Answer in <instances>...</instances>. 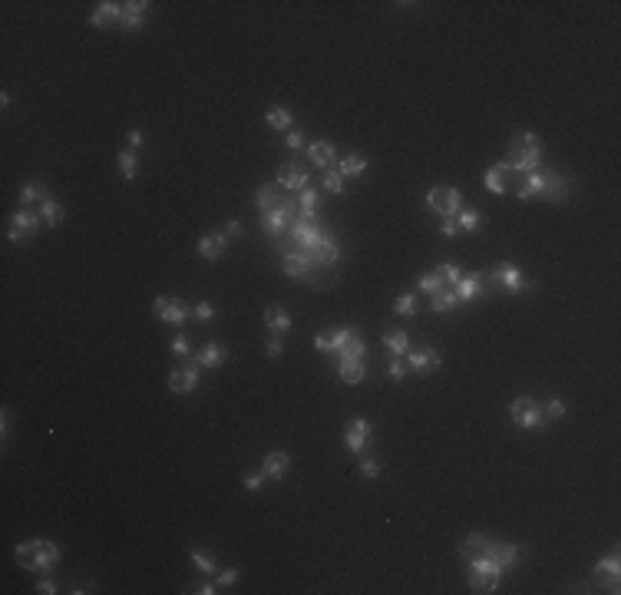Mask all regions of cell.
<instances>
[{
  "mask_svg": "<svg viewBox=\"0 0 621 595\" xmlns=\"http://www.w3.org/2000/svg\"><path fill=\"white\" fill-rule=\"evenodd\" d=\"M503 172H522V176H532L539 172V165H542V142L535 133H516L512 142H509V152L503 163H496Z\"/></svg>",
  "mask_w": 621,
  "mask_h": 595,
  "instance_id": "6da1fadb",
  "label": "cell"
},
{
  "mask_svg": "<svg viewBox=\"0 0 621 595\" xmlns=\"http://www.w3.org/2000/svg\"><path fill=\"white\" fill-rule=\"evenodd\" d=\"M459 552L469 556V552H486V556H493L503 569H516L519 566V559L526 556V549L516 543H493L489 536H482V532H469L463 545H459Z\"/></svg>",
  "mask_w": 621,
  "mask_h": 595,
  "instance_id": "7a4b0ae2",
  "label": "cell"
},
{
  "mask_svg": "<svg viewBox=\"0 0 621 595\" xmlns=\"http://www.w3.org/2000/svg\"><path fill=\"white\" fill-rule=\"evenodd\" d=\"M13 556H17V562H20V569L47 575V572L60 562V545L50 543V539H30V543L17 545Z\"/></svg>",
  "mask_w": 621,
  "mask_h": 595,
  "instance_id": "3957f363",
  "label": "cell"
},
{
  "mask_svg": "<svg viewBox=\"0 0 621 595\" xmlns=\"http://www.w3.org/2000/svg\"><path fill=\"white\" fill-rule=\"evenodd\" d=\"M466 562H469L466 579L476 592H496V589H499V579H503L506 569H503L493 556H486V552H469Z\"/></svg>",
  "mask_w": 621,
  "mask_h": 595,
  "instance_id": "277c9868",
  "label": "cell"
},
{
  "mask_svg": "<svg viewBox=\"0 0 621 595\" xmlns=\"http://www.w3.org/2000/svg\"><path fill=\"white\" fill-rule=\"evenodd\" d=\"M324 235H328V228L321 225L317 212H298V218H294L291 228H288V241H291V248H298V252L317 248Z\"/></svg>",
  "mask_w": 621,
  "mask_h": 595,
  "instance_id": "5b68a950",
  "label": "cell"
},
{
  "mask_svg": "<svg viewBox=\"0 0 621 595\" xmlns=\"http://www.w3.org/2000/svg\"><path fill=\"white\" fill-rule=\"evenodd\" d=\"M427 209L443 218H457V212L463 209V192L453 186H433L427 192Z\"/></svg>",
  "mask_w": 621,
  "mask_h": 595,
  "instance_id": "8992f818",
  "label": "cell"
},
{
  "mask_svg": "<svg viewBox=\"0 0 621 595\" xmlns=\"http://www.w3.org/2000/svg\"><path fill=\"white\" fill-rule=\"evenodd\" d=\"M298 212H301V209H298V205H294L291 199L284 195V202H281L278 209L265 212V218H261V228H265V235H268L271 241L278 239V235H288V228H291V222L298 218Z\"/></svg>",
  "mask_w": 621,
  "mask_h": 595,
  "instance_id": "52a82bcc",
  "label": "cell"
},
{
  "mask_svg": "<svg viewBox=\"0 0 621 595\" xmlns=\"http://www.w3.org/2000/svg\"><path fill=\"white\" fill-rule=\"evenodd\" d=\"M509 417H512V423L522 427V430H542V423H545L542 404H535L532 397H516V400L509 404Z\"/></svg>",
  "mask_w": 621,
  "mask_h": 595,
  "instance_id": "ba28073f",
  "label": "cell"
},
{
  "mask_svg": "<svg viewBox=\"0 0 621 595\" xmlns=\"http://www.w3.org/2000/svg\"><path fill=\"white\" fill-rule=\"evenodd\" d=\"M281 271H284L288 278H294V281H305V285L321 288V281L314 278V265H311V262H307L298 248H288V252L281 255Z\"/></svg>",
  "mask_w": 621,
  "mask_h": 595,
  "instance_id": "9c48e42d",
  "label": "cell"
},
{
  "mask_svg": "<svg viewBox=\"0 0 621 595\" xmlns=\"http://www.w3.org/2000/svg\"><path fill=\"white\" fill-rule=\"evenodd\" d=\"M43 218L37 216V212H30V209H17L10 218V228H7V239L13 241V245H24V241H30L33 235H37V228Z\"/></svg>",
  "mask_w": 621,
  "mask_h": 595,
  "instance_id": "30bf717a",
  "label": "cell"
},
{
  "mask_svg": "<svg viewBox=\"0 0 621 595\" xmlns=\"http://www.w3.org/2000/svg\"><path fill=\"white\" fill-rule=\"evenodd\" d=\"M155 315H159V321L162 324H185L192 317V308L182 298H172V294H159L155 298Z\"/></svg>",
  "mask_w": 621,
  "mask_h": 595,
  "instance_id": "8fae6325",
  "label": "cell"
},
{
  "mask_svg": "<svg viewBox=\"0 0 621 595\" xmlns=\"http://www.w3.org/2000/svg\"><path fill=\"white\" fill-rule=\"evenodd\" d=\"M493 278L506 288V294H519V292H526V288H532V281L526 278L522 268L512 265V262H499V265L493 268Z\"/></svg>",
  "mask_w": 621,
  "mask_h": 595,
  "instance_id": "7c38bea8",
  "label": "cell"
},
{
  "mask_svg": "<svg viewBox=\"0 0 621 595\" xmlns=\"http://www.w3.org/2000/svg\"><path fill=\"white\" fill-rule=\"evenodd\" d=\"M307 258V262H311V265L314 268H334L337 265V262H341V241L334 239V235H324V239H321V245H317V248H311V252H301Z\"/></svg>",
  "mask_w": 621,
  "mask_h": 595,
  "instance_id": "4fadbf2b",
  "label": "cell"
},
{
  "mask_svg": "<svg viewBox=\"0 0 621 595\" xmlns=\"http://www.w3.org/2000/svg\"><path fill=\"white\" fill-rule=\"evenodd\" d=\"M406 368L420 374V377H430L443 368V357L436 354L433 347H417V351H406Z\"/></svg>",
  "mask_w": 621,
  "mask_h": 595,
  "instance_id": "5bb4252c",
  "label": "cell"
},
{
  "mask_svg": "<svg viewBox=\"0 0 621 595\" xmlns=\"http://www.w3.org/2000/svg\"><path fill=\"white\" fill-rule=\"evenodd\" d=\"M199 374H202V368L192 361V364H185V368H176L172 374H169V391L172 393H192L195 387H199Z\"/></svg>",
  "mask_w": 621,
  "mask_h": 595,
  "instance_id": "9a60e30c",
  "label": "cell"
},
{
  "mask_svg": "<svg viewBox=\"0 0 621 595\" xmlns=\"http://www.w3.org/2000/svg\"><path fill=\"white\" fill-rule=\"evenodd\" d=\"M370 420L367 417H354L351 423H347V430H344V444H347V450L351 453H364V446L370 444Z\"/></svg>",
  "mask_w": 621,
  "mask_h": 595,
  "instance_id": "2e32d148",
  "label": "cell"
},
{
  "mask_svg": "<svg viewBox=\"0 0 621 595\" xmlns=\"http://www.w3.org/2000/svg\"><path fill=\"white\" fill-rule=\"evenodd\" d=\"M123 17H126V7H123V3L102 0V3H96V10L89 13V27H113V24L123 27Z\"/></svg>",
  "mask_w": 621,
  "mask_h": 595,
  "instance_id": "e0dca14e",
  "label": "cell"
},
{
  "mask_svg": "<svg viewBox=\"0 0 621 595\" xmlns=\"http://www.w3.org/2000/svg\"><path fill=\"white\" fill-rule=\"evenodd\" d=\"M278 189L284 192H305L307 189V169L298 163H284L278 169Z\"/></svg>",
  "mask_w": 621,
  "mask_h": 595,
  "instance_id": "ac0fdd59",
  "label": "cell"
},
{
  "mask_svg": "<svg viewBox=\"0 0 621 595\" xmlns=\"http://www.w3.org/2000/svg\"><path fill=\"white\" fill-rule=\"evenodd\" d=\"M225 248H229V235H225V232H208V235H202L199 245H195V252L202 255V258H208V262H218V258L225 255Z\"/></svg>",
  "mask_w": 621,
  "mask_h": 595,
  "instance_id": "d6986e66",
  "label": "cell"
},
{
  "mask_svg": "<svg viewBox=\"0 0 621 595\" xmlns=\"http://www.w3.org/2000/svg\"><path fill=\"white\" fill-rule=\"evenodd\" d=\"M569 192H572V182L562 176V172H555V169L545 172V195L542 199H549V202H562Z\"/></svg>",
  "mask_w": 621,
  "mask_h": 595,
  "instance_id": "ffe728a7",
  "label": "cell"
},
{
  "mask_svg": "<svg viewBox=\"0 0 621 595\" xmlns=\"http://www.w3.org/2000/svg\"><path fill=\"white\" fill-rule=\"evenodd\" d=\"M225 357H229V351H225L222 344H218V341H208V344H202V347H199V357H195V364H199V368L215 370V368H222V364H225Z\"/></svg>",
  "mask_w": 621,
  "mask_h": 595,
  "instance_id": "44dd1931",
  "label": "cell"
},
{
  "mask_svg": "<svg viewBox=\"0 0 621 595\" xmlns=\"http://www.w3.org/2000/svg\"><path fill=\"white\" fill-rule=\"evenodd\" d=\"M307 159H311V165H317V169H324V172H328L330 165L337 163V149H334V146H330V142H311V146H307Z\"/></svg>",
  "mask_w": 621,
  "mask_h": 595,
  "instance_id": "7402d4cb",
  "label": "cell"
},
{
  "mask_svg": "<svg viewBox=\"0 0 621 595\" xmlns=\"http://www.w3.org/2000/svg\"><path fill=\"white\" fill-rule=\"evenodd\" d=\"M288 469H291V456L284 453V450H271V453L265 456V476L268 480H284Z\"/></svg>",
  "mask_w": 621,
  "mask_h": 595,
  "instance_id": "603a6c76",
  "label": "cell"
},
{
  "mask_svg": "<svg viewBox=\"0 0 621 595\" xmlns=\"http://www.w3.org/2000/svg\"><path fill=\"white\" fill-rule=\"evenodd\" d=\"M516 195H519L522 202H532V199H542L545 195V172L539 169V172H532V176H526L519 182V189H516Z\"/></svg>",
  "mask_w": 621,
  "mask_h": 595,
  "instance_id": "cb8c5ba5",
  "label": "cell"
},
{
  "mask_svg": "<svg viewBox=\"0 0 621 595\" xmlns=\"http://www.w3.org/2000/svg\"><path fill=\"white\" fill-rule=\"evenodd\" d=\"M126 7V17H123V30H139L142 24H146V10L153 7L149 0H129V3H123Z\"/></svg>",
  "mask_w": 621,
  "mask_h": 595,
  "instance_id": "d4e9b609",
  "label": "cell"
},
{
  "mask_svg": "<svg viewBox=\"0 0 621 595\" xmlns=\"http://www.w3.org/2000/svg\"><path fill=\"white\" fill-rule=\"evenodd\" d=\"M457 298H459V301H480V298H482V275H480V271H473L469 278H459Z\"/></svg>",
  "mask_w": 621,
  "mask_h": 595,
  "instance_id": "484cf974",
  "label": "cell"
},
{
  "mask_svg": "<svg viewBox=\"0 0 621 595\" xmlns=\"http://www.w3.org/2000/svg\"><path fill=\"white\" fill-rule=\"evenodd\" d=\"M284 202V195H281L278 182H271V186H261V189L254 192V205L261 209V212H271V209H278Z\"/></svg>",
  "mask_w": 621,
  "mask_h": 595,
  "instance_id": "4316f807",
  "label": "cell"
},
{
  "mask_svg": "<svg viewBox=\"0 0 621 595\" xmlns=\"http://www.w3.org/2000/svg\"><path fill=\"white\" fill-rule=\"evenodd\" d=\"M265 324H268L271 334H288V331H291V315L275 304V308H268L265 311Z\"/></svg>",
  "mask_w": 621,
  "mask_h": 595,
  "instance_id": "83f0119b",
  "label": "cell"
},
{
  "mask_svg": "<svg viewBox=\"0 0 621 595\" xmlns=\"http://www.w3.org/2000/svg\"><path fill=\"white\" fill-rule=\"evenodd\" d=\"M337 361H367V341H364V338L354 331V334H351V341L337 351Z\"/></svg>",
  "mask_w": 621,
  "mask_h": 595,
  "instance_id": "f1b7e54d",
  "label": "cell"
},
{
  "mask_svg": "<svg viewBox=\"0 0 621 595\" xmlns=\"http://www.w3.org/2000/svg\"><path fill=\"white\" fill-rule=\"evenodd\" d=\"M337 374L344 384H360L367 377V361H337Z\"/></svg>",
  "mask_w": 621,
  "mask_h": 595,
  "instance_id": "f546056e",
  "label": "cell"
},
{
  "mask_svg": "<svg viewBox=\"0 0 621 595\" xmlns=\"http://www.w3.org/2000/svg\"><path fill=\"white\" fill-rule=\"evenodd\" d=\"M595 575H608V579H611V592H618V575H621V559H618V552H611V556L598 559V562H595Z\"/></svg>",
  "mask_w": 621,
  "mask_h": 595,
  "instance_id": "4dcf8cb0",
  "label": "cell"
},
{
  "mask_svg": "<svg viewBox=\"0 0 621 595\" xmlns=\"http://www.w3.org/2000/svg\"><path fill=\"white\" fill-rule=\"evenodd\" d=\"M337 172H341L344 179H360L364 172H367V159L357 156V152H351V156H344L341 163H337Z\"/></svg>",
  "mask_w": 621,
  "mask_h": 595,
  "instance_id": "1f68e13d",
  "label": "cell"
},
{
  "mask_svg": "<svg viewBox=\"0 0 621 595\" xmlns=\"http://www.w3.org/2000/svg\"><path fill=\"white\" fill-rule=\"evenodd\" d=\"M265 123L271 129H278V133H284V129H291L294 123V113L288 110V106H268V113H265Z\"/></svg>",
  "mask_w": 621,
  "mask_h": 595,
  "instance_id": "d6a6232c",
  "label": "cell"
},
{
  "mask_svg": "<svg viewBox=\"0 0 621 595\" xmlns=\"http://www.w3.org/2000/svg\"><path fill=\"white\" fill-rule=\"evenodd\" d=\"M50 195H47V186L40 182V179H33V182H26V186H20V205H30V202H47Z\"/></svg>",
  "mask_w": 621,
  "mask_h": 595,
  "instance_id": "836d02e7",
  "label": "cell"
},
{
  "mask_svg": "<svg viewBox=\"0 0 621 595\" xmlns=\"http://www.w3.org/2000/svg\"><path fill=\"white\" fill-rule=\"evenodd\" d=\"M383 347L390 351V357H404L410 351V338H406L404 331H387L383 334Z\"/></svg>",
  "mask_w": 621,
  "mask_h": 595,
  "instance_id": "e575fe53",
  "label": "cell"
},
{
  "mask_svg": "<svg viewBox=\"0 0 621 595\" xmlns=\"http://www.w3.org/2000/svg\"><path fill=\"white\" fill-rule=\"evenodd\" d=\"M116 165H119V176L126 179V182H132L136 172H139V159H136V152H132V149L119 152V156H116Z\"/></svg>",
  "mask_w": 621,
  "mask_h": 595,
  "instance_id": "d590c367",
  "label": "cell"
},
{
  "mask_svg": "<svg viewBox=\"0 0 621 595\" xmlns=\"http://www.w3.org/2000/svg\"><path fill=\"white\" fill-rule=\"evenodd\" d=\"M40 218L47 222V228H60L63 225V205L47 199V202H40Z\"/></svg>",
  "mask_w": 621,
  "mask_h": 595,
  "instance_id": "8d00e7d4",
  "label": "cell"
},
{
  "mask_svg": "<svg viewBox=\"0 0 621 595\" xmlns=\"http://www.w3.org/2000/svg\"><path fill=\"white\" fill-rule=\"evenodd\" d=\"M486 189L493 192V195H506L509 192V182H506V172L499 169V165H493L489 172H486Z\"/></svg>",
  "mask_w": 621,
  "mask_h": 595,
  "instance_id": "74e56055",
  "label": "cell"
},
{
  "mask_svg": "<svg viewBox=\"0 0 621 595\" xmlns=\"http://www.w3.org/2000/svg\"><path fill=\"white\" fill-rule=\"evenodd\" d=\"M457 225H459V232H480L482 216L476 212V209H459V212H457Z\"/></svg>",
  "mask_w": 621,
  "mask_h": 595,
  "instance_id": "f35d334b",
  "label": "cell"
},
{
  "mask_svg": "<svg viewBox=\"0 0 621 595\" xmlns=\"http://www.w3.org/2000/svg\"><path fill=\"white\" fill-rule=\"evenodd\" d=\"M457 304H459L457 292H436L433 294V301H430V308L436 311V315H446V311H453Z\"/></svg>",
  "mask_w": 621,
  "mask_h": 595,
  "instance_id": "ab89813d",
  "label": "cell"
},
{
  "mask_svg": "<svg viewBox=\"0 0 621 595\" xmlns=\"http://www.w3.org/2000/svg\"><path fill=\"white\" fill-rule=\"evenodd\" d=\"M443 275H440V268H436V271H430V275H423V278L417 281V288L423 294H436V292H443Z\"/></svg>",
  "mask_w": 621,
  "mask_h": 595,
  "instance_id": "60d3db41",
  "label": "cell"
},
{
  "mask_svg": "<svg viewBox=\"0 0 621 595\" xmlns=\"http://www.w3.org/2000/svg\"><path fill=\"white\" fill-rule=\"evenodd\" d=\"M393 311H397L400 317H413V315H417V294L404 292L397 301H393Z\"/></svg>",
  "mask_w": 621,
  "mask_h": 595,
  "instance_id": "b9f144b4",
  "label": "cell"
},
{
  "mask_svg": "<svg viewBox=\"0 0 621 595\" xmlns=\"http://www.w3.org/2000/svg\"><path fill=\"white\" fill-rule=\"evenodd\" d=\"M192 562H195L199 572H215V556L205 552V549H192Z\"/></svg>",
  "mask_w": 621,
  "mask_h": 595,
  "instance_id": "7bdbcfd3",
  "label": "cell"
},
{
  "mask_svg": "<svg viewBox=\"0 0 621 595\" xmlns=\"http://www.w3.org/2000/svg\"><path fill=\"white\" fill-rule=\"evenodd\" d=\"M298 205H301V212H317V205H321V192H314V189L298 192Z\"/></svg>",
  "mask_w": 621,
  "mask_h": 595,
  "instance_id": "ee69618b",
  "label": "cell"
},
{
  "mask_svg": "<svg viewBox=\"0 0 621 595\" xmlns=\"http://www.w3.org/2000/svg\"><path fill=\"white\" fill-rule=\"evenodd\" d=\"M324 189L334 192V195H344V176H341V172L328 169V172H324Z\"/></svg>",
  "mask_w": 621,
  "mask_h": 595,
  "instance_id": "f6af8a7d",
  "label": "cell"
},
{
  "mask_svg": "<svg viewBox=\"0 0 621 595\" xmlns=\"http://www.w3.org/2000/svg\"><path fill=\"white\" fill-rule=\"evenodd\" d=\"M192 315L199 317V321H205V324H208V321H215V304H212V301L192 304Z\"/></svg>",
  "mask_w": 621,
  "mask_h": 595,
  "instance_id": "bcb514c9",
  "label": "cell"
},
{
  "mask_svg": "<svg viewBox=\"0 0 621 595\" xmlns=\"http://www.w3.org/2000/svg\"><path fill=\"white\" fill-rule=\"evenodd\" d=\"M440 268V275H443L450 285H459V278H463V268L457 265V262H443V265H436Z\"/></svg>",
  "mask_w": 621,
  "mask_h": 595,
  "instance_id": "7dc6e473",
  "label": "cell"
},
{
  "mask_svg": "<svg viewBox=\"0 0 621 595\" xmlns=\"http://www.w3.org/2000/svg\"><path fill=\"white\" fill-rule=\"evenodd\" d=\"M406 370H410V368H406L404 361H400V357H393L390 364H387V377L400 384V380H406Z\"/></svg>",
  "mask_w": 621,
  "mask_h": 595,
  "instance_id": "c3c4849f",
  "label": "cell"
},
{
  "mask_svg": "<svg viewBox=\"0 0 621 595\" xmlns=\"http://www.w3.org/2000/svg\"><path fill=\"white\" fill-rule=\"evenodd\" d=\"M542 414H545V417H552V420H562V417H565V404H562L558 397H552V400L542 407Z\"/></svg>",
  "mask_w": 621,
  "mask_h": 595,
  "instance_id": "681fc988",
  "label": "cell"
},
{
  "mask_svg": "<svg viewBox=\"0 0 621 595\" xmlns=\"http://www.w3.org/2000/svg\"><path fill=\"white\" fill-rule=\"evenodd\" d=\"M284 146H288V149H305V133H301V129H288Z\"/></svg>",
  "mask_w": 621,
  "mask_h": 595,
  "instance_id": "f907efd6",
  "label": "cell"
},
{
  "mask_svg": "<svg viewBox=\"0 0 621 595\" xmlns=\"http://www.w3.org/2000/svg\"><path fill=\"white\" fill-rule=\"evenodd\" d=\"M360 473H364L367 480H377V476H381V463H377V460H370V456H364V463H360Z\"/></svg>",
  "mask_w": 621,
  "mask_h": 595,
  "instance_id": "816d5d0a",
  "label": "cell"
},
{
  "mask_svg": "<svg viewBox=\"0 0 621 595\" xmlns=\"http://www.w3.org/2000/svg\"><path fill=\"white\" fill-rule=\"evenodd\" d=\"M241 483H245V490H248V493H258V490L265 486V473H248Z\"/></svg>",
  "mask_w": 621,
  "mask_h": 595,
  "instance_id": "f5cc1de1",
  "label": "cell"
},
{
  "mask_svg": "<svg viewBox=\"0 0 621 595\" xmlns=\"http://www.w3.org/2000/svg\"><path fill=\"white\" fill-rule=\"evenodd\" d=\"M172 354L189 357V338H185V334H176V338H172Z\"/></svg>",
  "mask_w": 621,
  "mask_h": 595,
  "instance_id": "db71d44e",
  "label": "cell"
},
{
  "mask_svg": "<svg viewBox=\"0 0 621 595\" xmlns=\"http://www.w3.org/2000/svg\"><path fill=\"white\" fill-rule=\"evenodd\" d=\"M440 232H443L446 239H457V235H459V225H457V218H443V225H440Z\"/></svg>",
  "mask_w": 621,
  "mask_h": 595,
  "instance_id": "11a10c76",
  "label": "cell"
},
{
  "mask_svg": "<svg viewBox=\"0 0 621 595\" xmlns=\"http://www.w3.org/2000/svg\"><path fill=\"white\" fill-rule=\"evenodd\" d=\"M235 582H238V569L218 572V585H235Z\"/></svg>",
  "mask_w": 621,
  "mask_h": 595,
  "instance_id": "9f6ffc18",
  "label": "cell"
},
{
  "mask_svg": "<svg viewBox=\"0 0 621 595\" xmlns=\"http://www.w3.org/2000/svg\"><path fill=\"white\" fill-rule=\"evenodd\" d=\"M281 351H284V344H281V338L275 334V338L268 341V351H265V354H268V357H281Z\"/></svg>",
  "mask_w": 621,
  "mask_h": 595,
  "instance_id": "6f0895ef",
  "label": "cell"
},
{
  "mask_svg": "<svg viewBox=\"0 0 621 595\" xmlns=\"http://www.w3.org/2000/svg\"><path fill=\"white\" fill-rule=\"evenodd\" d=\"M126 140H129V149H139L142 146V129H129Z\"/></svg>",
  "mask_w": 621,
  "mask_h": 595,
  "instance_id": "680465c9",
  "label": "cell"
},
{
  "mask_svg": "<svg viewBox=\"0 0 621 595\" xmlns=\"http://www.w3.org/2000/svg\"><path fill=\"white\" fill-rule=\"evenodd\" d=\"M192 592H195V595H215V592H218V585H212V582H202V585H195Z\"/></svg>",
  "mask_w": 621,
  "mask_h": 595,
  "instance_id": "91938a15",
  "label": "cell"
},
{
  "mask_svg": "<svg viewBox=\"0 0 621 595\" xmlns=\"http://www.w3.org/2000/svg\"><path fill=\"white\" fill-rule=\"evenodd\" d=\"M225 235H229V239H238V235H241V222H238V218H231V222H229Z\"/></svg>",
  "mask_w": 621,
  "mask_h": 595,
  "instance_id": "94428289",
  "label": "cell"
},
{
  "mask_svg": "<svg viewBox=\"0 0 621 595\" xmlns=\"http://www.w3.org/2000/svg\"><path fill=\"white\" fill-rule=\"evenodd\" d=\"M37 592H40V595H53V592H56V585H53L50 579H43V582L37 585Z\"/></svg>",
  "mask_w": 621,
  "mask_h": 595,
  "instance_id": "6125c7cd",
  "label": "cell"
}]
</instances>
